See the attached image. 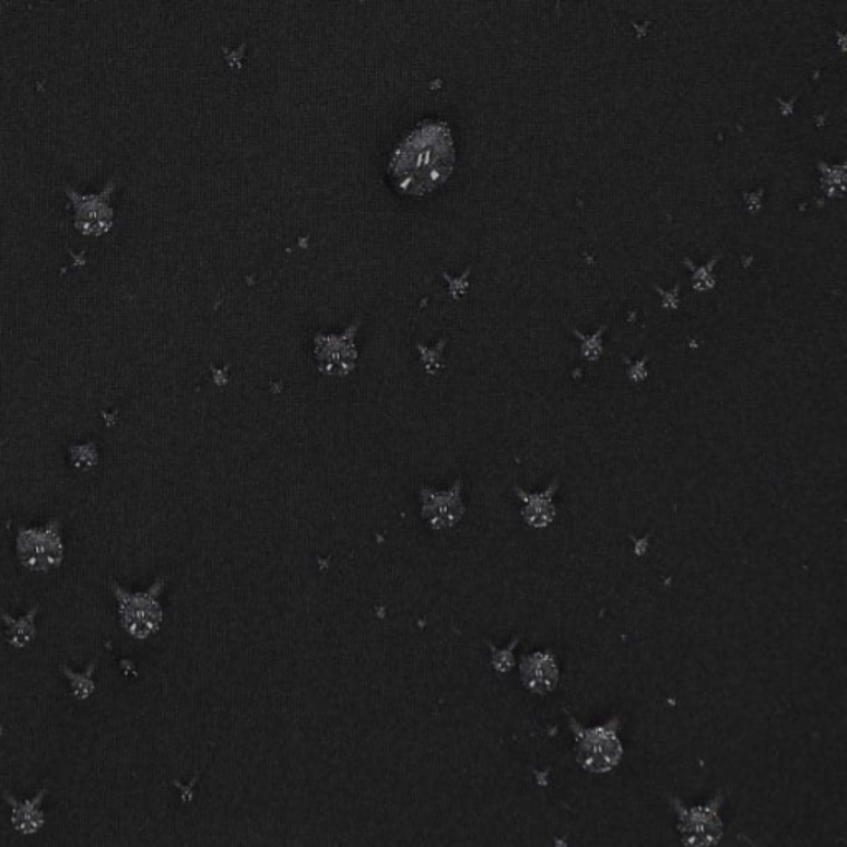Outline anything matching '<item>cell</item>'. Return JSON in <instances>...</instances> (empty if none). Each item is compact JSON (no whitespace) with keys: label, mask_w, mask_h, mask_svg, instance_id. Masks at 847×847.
<instances>
[{"label":"cell","mask_w":847,"mask_h":847,"mask_svg":"<svg viewBox=\"0 0 847 847\" xmlns=\"http://www.w3.org/2000/svg\"><path fill=\"white\" fill-rule=\"evenodd\" d=\"M456 164V146L443 121L419 125L392 154L389 176L402 195L426 196L443 186Z\"/></svg>","instance_id":"obj_1"},{"label":"cell","mask_w":847,"mask_h":847,"mask_svg":"<svg viewBox=\"0 0 847 847\" xmlns=\"http://www.w3.org/2000/svg\"><path fill=\"white\" fill-rule=\"evenodd\" d=\"M568 727L575 737L576 762L585 772L604 775L613 772L623 762L624 746L620 737V715L598 727H583L573 715L568 714Z\"/></svg>","instance_id":"obj_2"},{"label":"cell","mask_w":847,"mask_h":847,"mask_svg":"<svg viewBox=\"0 0 847 847\" xmlns=\"http://www.w3.org/2000/svg\"><path fill=\"white\" fill-rule=\"evenodd\" d=\"M164 588V578H157L153 586L143 592H130L116 583H109V589L118 601L121 626L133 639L144 640L160 631L164 617L160 596L163 595Z\"/></svg>","instance_id":"obj_3"},{"label":"cell","mask_w":847,"mask_h":847,"mask_svg":"<svg viewBox=\"0 0 847 847\" xmlns=\"http://www.w3.org/2000/svg\"><path fill=\"white\" fill-rule=\"evenodd\" d=\"M15 553L19 562L28 572L48 573L57 569L66 558L62 521L55 518L42 528H19Z\"/></svg>","instance_id":"obj_4"},{"label":"cell","mask_w":847,"mask_h":847,"mask_svg":"<svg viewBox=\"0 0 847 847\" xmlns=\"http://www.w3.org/2000/svg\"><path fill=\"white\" fill-rule=\"evenodd\" d=\"M724 793L715 795L708 803L701 807H685L678 797L669 795V803L678 814V831L685 846H714L724 836L720 808L724 804Z\"/></svg>","instance_id":"obj_5"},{"label":"cell","mask_w":847,"mask_h":847,"mask_svg":"<svg viewBox=\"0 0 847 847\" xmlns=\"http://www.w3.org/2000/svg\"><path fill=\"white\" fill-rule=\"evenodd\" d=\"M115 189V179L108 180L105 188L96 195H82L67 186L66 195L75 211V228L80 234L85 237H102L111 231L115 212L109 205V199Z\"/></svg>","instance_id":"obj_6"},{"label":"cell","mask_w":847,"mask_h":847,"mask_svg":"<svg viewBox=\"0 0 847 847\" xmlns=\"http://www.w3.org/2000/svg\"><path fill=\"white\" fill-rule=\"evenodd\" d=\"M421 515L434 531L450 530L462 520L466 505L462 502V480L454 482L447 491L421 489Z\"/></svg>","instance_id":"obj_7"},{"label":"cell","mask_w":847,"mask_h":847,"mask_svg":"<svg viewBox=\"0 0 847 847\" xmlns=\"http://www.w3.org/2000/svg\"><path fill=\"white\" fill-rule=\"evenodd\" d=\"M357 325L348 328L341 337H318L315 340V354L321 373L334 378L350 375L356 361V348H354V333Z\"/></svg>","instance_id":"obj_8"},{"label":"cell","mask_w":847,"mask_h":847,"mask_svg":"<svg viewBox=\"0 0 847 847\" xmlns=\"http://www.w3.org/2000/svg\"><path fill=\"white\" fill-rule=\"evenodd\" d=\"M520 678L531 694H552L560 684L558 657L550 649L527 654L521 657Z\"/></svg>","instance_id":"obj_9"},{"label":"cell","mask_w":847,"mask_h":847,"mask_svg":"<svg viewBox=\"0 0 847 847\" xmlns=\"http://www.w3.org/2000/svg\"><path fill=\"white\" fill-rule=\"evenodd\" d=\"M48 788H42L35 793V797L21 801L14 795L4 791L5 803L11 807V823L14 830L22 836H34L45 826V813L42 810V803L47 798Z\"/></svg>","instance_id":"obj_10"},{"label":"cell","mask_w":847,"mask_h":847,"mask_svg":"<svg viewBox=\"0 0 847 847\" xmlns=\"http://www.w3.org/2000/svg\"><path fill=\"white\" fill-rule=\"evenodd\" d=\"M558 487V479L553 480L549 489H544L543 492H538V494H528V492L521 491L520 487H515V494L524 502L521 515H524L525 524L528 527L534 528V530H544V528H549L555 521L556 507L553 504V497H555Z\"/></svg>","instance_id":"obj_11"},{"label":"cell","mask_w":847,"mask_h":847,"mask_svg":"<svg viewBox=\"0 0 847 847\" xmlns=\"http://www.w3.org/2000/svg\"><path fill=\"white\" fill-rule=\"evenodd\" d=\"M38 614V604L31 608L27 614L22 617H12L11 614L5 611H0V620L8 627V643L11 644L14 649H24L32 640L37 636V626H35V617Z\"/></svg>","instance_id":"obj_12"},{"label":"cell","mask_w":847,"mask_h":847,"mask_svg":"<svg viewBox=\"0 0 847 847\" xmlns=\"http://www.w3.org/2000/svg\"><path fill=\"white\" fill-rule=\"evenodd\" d=\"M96 666H98L96 660H92L89 668H86V671L82 672V674L73 672L69 666H60V671L66 675L67 681L70 682V689H72L73 697H75L77 701H89V698L95 694L96 685L95 681H93V674H95Z\"/></svg>","instance_id":"obj_13"},{"label":"cell","mask_w":847,"mask_h":847,"mask_svg":"<svg viewBox=\"0 0 847 847\" xmlns=\"http://www.w3.org/2000/svg\"><path fill=\"white\" fill-rule=\"evenodd\" d=\"M518 643H520V637H515L514 640H511L510 644H508L505 649H497V647H492V666H494L495 671L501 672V674H507V672H510L511 669H514L515 666V647L518 646Z\"/></svg>","instance_id":"obj_14"},{"label":"cell","mask_w":847,"mask_h":847,"mask_svg":"<svg viewBox=\"0 0 847 847\" xmlns=\"http://www.w3.org/2000/svg\"><path fill=\"white\" fill-rule=\"evenodd\" d=\"M602 331H604V328H601V330H599L598 333L595 334V337H591V338L581 337L583 354H585L586 360H598L599 354H601Z\"/></svg>","instance_id":"obj_15"},{"label":"cell","mask_w":847,"mask_h":847,"mask_svg":"<svg viewBox=\"0 0 847 847\" xmlns=\"http://www.w3.org/2000/svg\"><path fill=\"white\" fill-rule=\"evenodd\" d=\"M715 263H717V259L711 260L708 266H705L704 269H698L694 273L695 290H710L714 286L715 280L714 275H711V269H714Z\"/></svg>","instance_id":"obj_16"}]
</instances>
